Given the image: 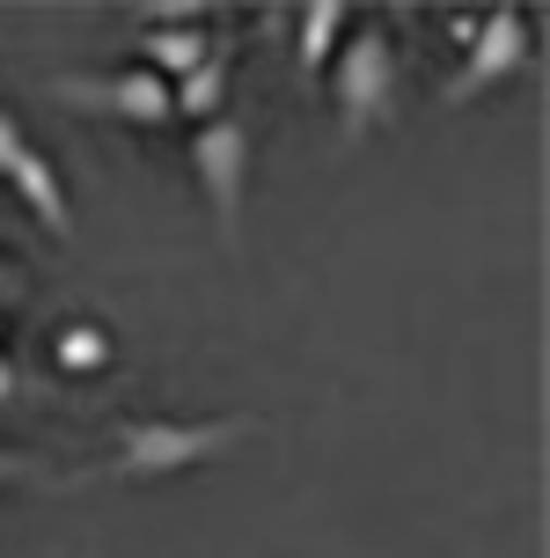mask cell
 <instances>
[{"label":"cell","instance_id":"cell-9","mask_svg":"<svg viewBox=\"0 0 550 558\" xmlns=\"http://www.w3.org/2000/svg\"><path fill=\"white\" fill-rule=\"evenodd\" d=\"M220 88H228V66H220V59H206L198 74H184V88H169V104H176V111H192V118H213Z\"/></svg>","mask_w":550,"mask_h":558},{"label":"cell","instance_id":"cell-11","mask_svg":"<svg viewBox=\"0 0 550 558\" xmlns=\"http://www.w3.org/2000/svg\"><path fill=\"white\" fill-rule=\"evenodd\" d=\"M15 397H23V375H15V361H8V353H0V412H8V404H15Z\"/></svg>","mask_w":550,"mask_h":558},{"label":"cell","instance_id":"cell-7","mask_svg":"<svg viewBox=\"0 0 550 558\" xmlns=\"http://www.w3.org/2000/svg\"><path fill=\"white\" fill-rule=\"evenodd\" d=\"M139 37H147V59H155V66H162V74H198V66H206V29H139ZM155 66H147V74H155Z\"/></svg>","mask_w":550,"mask_h":558},{"label":"cell","instance_id":"cell-2","mask_svg":"<svg viewBox=\"0 0 550 558\" xmlns=\"http://www.w3.org/2000/svg\"><path fill=\"white\" fill-rule=\"evenodd\" d=\"M192 162H198V184H206V206H213L220 235L235 243L243 235V177H249V125L235 111H213L192 140Z\"/></svg>","mask_w":550,"mask_h":558},{"label":"cell","instance_id":"cell-8","mask_svg":"<svg viewBox=\"0 0 550 558\" xmlns=\"http://www.w3.org/2000/svg\"><path fill=\"white\" fill-rule=\"evenodd\" d=\"M338 29H345V0H316V8H302V66H308V74L330 59Z\"/></svg>","mask_w":550,"mask_h":558},{"label":"cell","instance_id":"cell-10","mask_svg":"<svg viewBox=\"0 0 550 558\" xmlns=\"http://www.w3.org/2000/svg\"><path fill=\"white\" fill-rule=\"evenodd\" d=\"M103 331H82V324H74V331L59 338V367H103Z\"/></svg>","mask_w":550,"mask_h":558},{"label":"cell","instance_id":"cell-13","mask_svg":"<svg viewBox=\"0 0 550 558\" xmlns=\"http://www.w3.org/2000/svg\"><path fill=\"white\" fill-rule=\"evenodd\" d=\"M8 287H15V272H8V257H0V294H8Z\"/></svg>","mask_w":550,"mask_h":558},{"label":"cell","instance_id":"cell-1","mask_svg":"<svg viewBox=\"0 0 550 558\" xmlns=\"http://www.w3.org/2000/svg\"><path fill=\"white\" fill-rule=\"evenodd\" d=\"M249 434V418H133L118 434V477H176L184 463H206L220 448H235Z\"/></svg>","mask_w":550,"mask_h":558},{"label":"cell","instance_id":"cell-12","mask_svg":"<svg viewBox=\"0 0 550 558\" xmlns=\"http://www.w3.org/2000/svg\"><path fill=\"white\" fill-rule=\"evenodd\" d=\"M8 477H45V471H37L29 456H8V448H0V485H8Z\"/></svg>","mask_w":550,"mask_h":558},{"label":"cell","instance_id":"cell-5","mask_svg":"<svg viewBox=\"0 0 550 558\" xmlns=\"http://www.w3.org/2000/svg\"><path fill=\"white\" fill-rule=\"evenodd\" d=\"M59 104H82V111H118L139 118V125H162L176 104H169V82L147 74V66H125V74H88V82H52Z\"/></svg>","mask_w":550,"mask_h":558},{"label":"cell","instance_id":"cell-6","mask_svg":"<svg viewBox=\"0 0 550 558\" xmlns=\"http://www.w3.org/2000/svg\"><path fill=\"white\" fill-rule=\"evenodd\" d=\"M0 177H8V184H15V192L29 198V214L52 228V235H74V214H66V192H59L52 162H45V155L29 147L23 125H15L8 111H0Z\"/></svg>","mask_w":550,"mask_h":558},{"label":"cell","instance_id":"cell-4","mask_svg":"<svg viewBox=\"0 0 550 558\" xmlns=\"http://www.w3.org/2000/svg\"><path fill=\"white\" fill-rule=\"evenodd\" d=\"M522 59H528V15H522V8H499V15H485V23H477V37H469L463 66L440 82V104H469L477 88L506 82Z\"/></svg>","mask_w":550,"mask_h":558},{"label":"cell","instance_id":"cell-3","mask_svg":"<svg viewBox=\"0 0 550 558\" xmlns=\"http://www.w3.org/2000/svg\"><path fill=\"white\" fill-rule=\"evenodd\" d=\"M389 88H396V45L382 29H359L353 45L330 66V104H338V125L345 133H367L375 118L389 111Z\"/></svg>","mask_w":550,"mask_h":558}]
</instances>
